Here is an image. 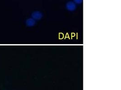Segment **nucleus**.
<instances>
[{"label": "nucleus", "instance_id": "nucleus-1", "mask_svg": "<svg viewBox=\"0 0 121 90\" xmlns=\"http://www.w3.org/2000/svg\"><path fill=\"white\" fill-rule=\"evenodd\" d=\"M32 18L36 20H39L41 19L43 17V14L39 11H35L32 13L31 15Z\"/></svg>", "mask_w": 121, "mask_h": 90}, {"label": "nucleus", "instance_id": "nucleus-2", "mask_svg": "<svg viewBox=\"0 0 121 90\" xmlns=\"http://www.w3.org/2000/svg\"><path fill=\"white\" fill-rule=\"evenodd\" d=\"M66 9L70 11H73L75 10L76 8V4L73 1L68 2L66 5Z\"/></svg>", "mask_w": 121, "mask_h": 90}, {"label": "nucleus", "instance_id": "nucleus-3", "mask_svg": "<svg viewBox=\"0 0 121 90\" xmlns=\"http://www.w3.org/2000/svg\"><path fill=\"white\" fill-rule=\"evenodd\" d=\"M26 24L28 27H33L35 23H36V21L33 18H29L28 19L26 20Z\"/></svg>", "mask_w": 121, "mask_h": 90}, {"label": "nucleus", "instance_id": "nucleus-4", "mask_svg": "<svg viewBox=\"0 0 121 90\" xmlns=\"http://www.w3.org/2000/svg\"><path fill=\"white\" fill-rule=\"evenodd\" d=\"M74 0V2L75 4H81L83 2V0Z\"/></svg>", "mask_w": 121, "mask_h": 90}]
</instances>
